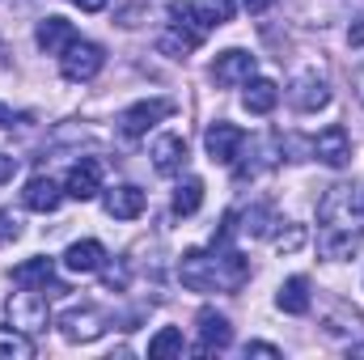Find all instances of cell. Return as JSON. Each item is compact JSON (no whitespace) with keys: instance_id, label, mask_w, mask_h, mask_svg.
Returning <instances> with one entry per match:
<instances>
[{"instance_id":"6da1fadb","label":"cell","mask_w":364,"mask_h":360,"mask_svg":"<svg viewBox=\"0 0 364 360\" xmlns=\"http://www.w3.org/2000/svg\"><path fill=\"white\" fill-rule=\"evenodd\" d=\"M178 280L191 292H237L250 280V259L237 250H186L178 263Z\"/></svg>"},{"instance_id":"7a4b0ae2","label":"cell","mask_w":364,"mask_h":360,"mask_svg":"<svg viewBox=\"0 0 364 360\" xmlns=\"http://www.w3.org/2000/svg\"><path fill=\"white\" fill-rule=\"evenodd\" d=\"M322 225H343V229H364V195H356L352 186H331L322 208H318Z\"/></svg>"},{"instance_id":"3957f363","label":"cell","mask_w":364,"mask_h":360,"mask_svg":"<svg viewBox=\"0 0 364 360\" xmlns=\"http://www.w3.org/2000/svg\"><path fill=\"white\" fill-rule=\"evenodd\" d=\"M102 64H106V51L97 47V43H73L64 55H60V68H64V81H73V85H81V81H93L97 73H102Z\"/></svg>"},{"instance_id":"277c9868","label":"cell","mask_w":364,"mask_h":360,"mask_svg":"<svg viewBox=\"0 0 364 360\" xmlns=\"http://www.w3.org/2000/svg\"><path fill=\"white\" fill-rule=\"evenodd\" d=\"M203 149H208V157L212 162H220V166H233L237 157H242V149H246V132L237 127V123H212L208 132H203Z\"/></svg>"},{"instance_id":"5b68a950","label":"cell","mask_w":364,"mask_h":360,"mask_svg":"<svg viewBox=\"0 0 364 360\" xmlns=\"http://www.w3.org/2000/svg\"><path fill=\"white\" fill-rule=\"evenodd\" d=\"M47 297L43 292H34V288H26V292H13L9 297V322L17 327V331H47Z\"/></svg>"},{"instance_id":"8992f818","label":"cell","mask_w":364,"mask_h":360,"mask_svg":"<svg viewBox=\"0 0 364 360\" xmlns=\"http://www.w3.org/2000/svg\"><path fill=\"white\" fill-rule=\"evenodd\" d=\"M250 77H255V55L242 51V47L220 51L216 64H212V81H216L220 90H237V85H246Z\"/></svg>"},{"instance_id":"52a82bcc","label":"cell","mask_w":364,"mask_h":360,"mask_svg":"<svg viewBox=\"0 0 364 360\" xmlns=\"http://www.w3.org/2000/svg\"><path fill=\"white\" fill-rule=\"evenodd\" d=\"M170 115H174V102H170V97H149V102L127 106L123 119H119V127H123V136H144L149 127H157V123L170 119Z\"/></svg>"},{"instance_id":"ba28073f","label":"cell","mask_w":364,"mask_h":360,"mask_svg":"<svg viewBox=\"0 0 364 360\" xmlns=\"http://www.w3.org/2000/svg\"><path fill=\"white\" fill-rule=\"evenodd\" d=\"M314 157L326 162V166H335V170L348 166V162H352V136H348V127H339V123L322 127L318 140H314Z\"/></svg>"},{"instance_id":"9c48e42d","label":"cell","mask_w":364,"mask_h":360,"mask_svg":"<svg viewBox=\"0 0 364 360\" xmlns=\"http://www.w3.org/2000/svg\"><path fill=\"white\" fill-rule=\"evenodd\" d=\"M288 102H292L301 115H314V110H322V106L331 102L326 77H318V73H301V77L292 81V90H288Z\"/></svg>"},{"instance_id":"30bf717a","label":"cell","mask_w":364,"mask_h":360,"mask_svg":"<svg viewBox=\"0 0 364 360\" xmlns=\"http://www.w3.org/2000/svg\"><path fill=\"white\" fill-rule=\"evenodd\" d=\"M60 331H64V339H73V344H90L97 339L102 331H106V314H97V309H68L64 318H60Z\"/></svg>"},{"instance_id":"8fae6325","label":"cell","mask_w":364,"mask_h":360,"mask_svg":"<svg viewBox=\"0 0 364 360\" xmlns=\"http://www.w3.org/2000/svg\"><path fill=\"white\" fill-rule=\"evenodd\" d=\"M364 242V229H343V225H326L322 229V238H318V250H322V259H352L356 250H360Z\"/></svg>"},{"instance_id":"7c38bea8","label":"cell","mask_w":364,"mask_h":360,"mask_svg":"<svg viewBox=\"0 0 364 360\" xmlns=\"http://www.w3.org/2000/svg\"><path fill=\"white\" fill-rule=\"evenodd\" d=\"M102 191V162H93V157H81L73 170H68V179H64V195H73V199H93Z\"/></svg>"},{"instance_id":"4fadbf2b","label":"cell","mask_w":364,"mask_h":360,"mask_svg":"<svg viewBox=\"0 0 364 360\" xmlns=\"http://www.w3.org/2000/svg\"><path fill=\"white\" fill-rule=\"evenodd\" d=\"M38 47L47 51V55H64L73 43H77V26L68 21V17H47V21H38Z\"/></svg>"},{"instance_id":"5bb4252c","label":"cell","mask_w":364,"mask_h":360,"mask_svg":"<svg viewBox=\"0 0 364 360\" xmlns=\"http://www.w3.org/2000/svg\"><path fill=\"white\" fill-rule=\"evenodd\" d=\"M229 344H233L229 318L216 309H199V348L195 352H212V348H229Z\"/></svg>"},{"instance_id":"9a60e30c","label":"cell","mask_w":364,"mask_h":360,"mask_svg":"<svg viewBox=\"0 0 364 360\" xmlns=\"http://www.w3.org/2000/svg\"><path fill=\"white\" fill-rule=\"evenodd\" d=\"M182 162H186V140L178 132H166L153 140V170L157 174H178Z\"/></svg>"},{"instance_id":"2e32d148","label":"cell","mask_w":364,"mask_h":360,"mask_svg":"<svg viewBox=\"0 0 364 360\" xmlns=\"http://www.w3.org/2000/svg\"><path fill=\"white\" fill-rule=\"evenodd\" d=\"M106 212H110L114 221H136V216L144 212V191H140V186H132V182H123V186L106 191Z\"/></svg>"},{"instance_id":"e0dca14e","label":"cell","mask_w":364,"mask_h":360,"mask_svg":"<svg viewBox=\"0 0 364 360\" xmlns=\"http://www.w3.org/2000/svg\"><path fill=\"white\" fill-rule=\"evenodd\" d=\"M60 199H64V186H55L51 179H30L26 182V191H21V203L30 208V212H55L60 208Z\"/></svg>"},{"instance_id":"ac0fdd59","label":"cell","mask_w":364,"mask_h":360,"mask_svg":"<svg viewBox=\"0 0 364 360\" xmlns=\"http://www.w3.org/2000/svg\"><path fill=\"white\" fill-rule=\"evenodd\" d=\"M242 102H246L250 115H272L275 102H279V85L267 81V77H250V81H246V93H242Z\"/></svg>"},{"instance_id":"d6986e66","label":"cell","mask_w":364,"mask_h":360,"mask_svg":"<svg viewBox=\"0 0 364 360\" xmlns=\"http://www.w3.org/2000/svg\"><path fill=\"white\" fill-rule=\"evenodd\" d=\"M102 263H106V246H102V242H93V238L73 242V246L64 250V268H68V271H97Z\"/></svg>"},{"instance_id":"ffe728a7","label":"cell","mask_w":364,"mask_h":360,"mask_svg":"<svg viewBox=\"0 0 364 360\" xmlns=\"http://www.w3.org/2000/svg\"><path fill=\"white\" fill-rule=\"evenodd\" d=\"M275 305L284 314H309V280L305 275H288L275 292Z\"/></svg>"},{"instance_id":"44dd1931","label":"cell","mask_w":364,"mask_h":360,"mask_svg":"<svg viewBox=\"0 0 364 360\" xmlns=\"http://www.w3.org/2000/svg\"><path fill=\"white\" fill-rule=\"evenodd\" d=\"M51 275H55V259H43V255H38V259H26V263L13 268V284H17V288H38V284L47 288Z\"/></svg>"},{"instance_id":"7402d4cb","label":"cell","mask_w":364,"mask_h":360,"mask_svg":"<svg viewBox=\"0 0 364 360\" xmlns=\"http://www.w3.org/2000/svg\"><path fill=\"white\" fill-rule=\"evenodd\" d=\"M34 356V344L26 331L17 327H0V360H30Z\"/></svg>"},{"instance_id":"603a6c76","label":"cell","mask_w":364,"mask_h":360,"mask_svg":"<svg viewBox=\"0 0 364 360\" xmlns=\"http://www.w3.org/2000/svg\"><path fill=\"white\" fill-rule=\"evenodd\" d=\"M195 17L203 30H216V26L233 21V0H195Z\"/></svg>"},{"instance_id":"cb8c5ba5","label":"cell","mask_w":364,"mask_h":360,"mask_svg":"<svg viewBox=\"0 0 364 360\" xmlns=\"http://www.w3.org/2000/svg\"><path fill=\"white\" fill-rule=\"evenodd\" d=\"M182 348H186V339H182L178 327H161L153 339H149V356L153 360H166V356H182Z\"/></svg>"},{"instance_id":"d4e9b609","label":"cell","mask_w":364,"mask_h":360,"mask_svg":"<svg viewBox=\"0 0 364 360\" xmlns=\"http://www.w3.org/2000/svg\"><path fill=\"white\" fill-rule=\"evenodd\" d=\"M199 203H203V182L199 179H182L178 191H174V212H178V216H195Z\"/></svg>"},{"instance_id":"484cf974","label":"cell","mask_w":364,"mask_h":360,"mask_svg":"<svg viewBox=\"0 0 364 360\" xmlns=\"http://www.w3.org/2000/svg\"><path fill=\"white\" fill-rule=\"evenodd\" d=\"M305 238H309V233H305V225H288V229H279V233H275V250H279V255H292V250H301V246H305Z\"/></svg>"},{"instance_id":"4316f807","label":"cell","mask_w":364,"mask_h":360,"mask_svg":"<svg viewBox=\"0 0 364 360\" xmlns=\"http://www.w3.org/2000/svg\"><path fill=\"white\" fill-rule=\"evenodd\" d=\"M267 221H272V208H263V203H259V208H250V212H246V225H242V229L259 238V233H267Z\"/></svg>"},{"instance_id":"83f0119b","label":"cell","mask_w":364,"mask_h":360,"mask_svg":"<svg viewBox=\"0 0 364 360\" xmlns=\"http://www.w3.org/2000/svg\"><path fill=\"white\" fill-rule=\"evenodd\" d=\"M246 356H267V360H275V356H279V348H275V344H246Z\"/></svg>"},{"instance_id":"f1b7e54d","label":"cell","mask_w":364,"mask_h":360,"mask_svg":"<svg viewBox=\"0 0 364 360\" xmlns=\"http://www.w3.org/2000/svg\"><path fill=\"white\" fill-rule=\"evenodd\" d=\"M21 229H17V221L9 216V212H0V242H9V238H17Z\"/></svg>"},{"instance_id":"f546056e","label":"cell","mask_w":364,"mask_h":360,"mask_svg":"<svg viewBox=\"0 0 364 360\" xmlns=\"http://www.w3.org/2000/svg\"><path fill=\"white\" fill-rule=\"evenodd\" d=\"M13 174H17V162L0 153V182H9V179H13Z\"/></svg>"},{"instance_id":"4dcf8cb0","label":"cell","mask_w":364,"mask_h":360,"mask_svg":"<svg viewBox=\"0 0 364 360\" xmlns=\"http://www.w3.org/2000/svg\"><path fill=\"white\" fill-rule=\"evenodd\" d=\"M242 4H246V13H267L275 0H242Z\"/></svg>"},{"instance_id":"1f68e13d","label":"cell","mask_w":364,"mask_h":360,"mask_svg":"<svg viewBox=\"0 0 364 360\" xmlns=\"http://www.w3.org/2000/svg\"><path fill=\"white\" fill-rule=\"evenodd\" d=\"M77 9H85V13H102L106 9V0H73Z\"/></svg>"},{"instance_id":"d6a6232c","label":"cell","mask_w":364,"mask_h":360,"mask_svg":"<svg viewBox=\"0 0 364 360\" xmlns=\"http://www.w3.org/2000/svg\"><path fill=\"white\" fill-rule=\"evenodd\" d=\"M348 38H352L356 47H364V21H360V26H352V34H348Z\"/></svg>"},{"instance_id":"836d02e7","label":"cell","mask_w":364,"mask_h":360,"mask_svg":"<svg viewBox=\"0 0 364 360\" xmlns=\"http://www.w3.org/2000/svg\"><path fill=\"white\" fill-rule=\"evenodd\" d=\"M356 97H360V102H364V64H360V68H356Z\"/></svg>"},{"instance_id":"e575fe53","label":"cell","mask_w":364,"mask_h":360,"mask_svg":"<svg viewBox=\"0 0 364 360\" xmlns=\"http://www.w3.org/2000/svg\"><path fill=\"white\" fill-rule=\"evenodd\" d=\"M9 123H13V115H9V106L0 102V127H9Z\"/></svg>"},{"instance_id":"d590c367","label":"cell","mask_w":364,"mask_h":360,"mask_svg":"<svg viewBox=\"0 0 364 360\" xmlns=\"http://www.w3.org/2000/svg\"><path fill=\"white\" fill-rule=\"evenodd\" d=\"M0 64H4V43H0Z\"/></svg>"}]
</instances>
